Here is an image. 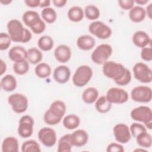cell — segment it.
I'll list each match as a JSON object with an SVG mask.
<instances>
[{
	"mask_svg": "<svg viewBox=\"0 0 152 152\" xmlns=\"http://www.w3.org/2000/svg\"><path fill=\"white\" fill-rule=\"evenodd\" d=\"M71 50L66 45H59L54 50L55 59L60 63H66L71 58Z\"/></svg>",
	"mask_w": 152,
	"mask_h": 152,
	"instance_id": "e0dca14e",
	"label": "cell"
},
{
	"mask_svg": "<svg viewBox=\"0 0 152 152\" xmlns=\"http://www.w3.org/2000/svg\"><path fill=\"white\" fill-rule=\"evenodd\" d=\"M135 139L137 144L142 148H148L151 147L152 145V137L151 135L147 132V131L138 134Z\"/></svg>",
	"mask_w": 152,
	"mask_h": 152,
	"instance_id": "1f68e13d",
	"label": "cell"
},
{
	"mask_svg": "<svg viewBox=\"0 0 152 152\" xmlns=\"http://www.w3.org/2000/svg\"><path fill=\"white\" fill-rule=\"evenodd\" d=\"M132 119L135 121L144 124L146 128H152V111L150 107L140 106L134 108L130 113Z\"/></svg>",
	"mask_w": 152,
	"mask_h": 152,
	"instance_id": "5b68a950",
	"label": "cell"
},
{
	"mask_svg": "<svg viewBox=\"0 0 152 152\" xmlns=\"http://www.w3.org/2000/svg\"><path fill=\"white\" fill-rule=\"evenodd\" d=\"M66 111L65 103L60 100L53 101L43 116L44 122L49 125L58 124L63 118Z\"/></svg>",
	"mask_w": 152,
	"mask_h": 152,
	"instance_id": "3957f363",
	"label": "cell"
},
{
	"mask_svg": "<svg viewBox=\"0 0 152 152\" xmlns=\"http://www.w3.org/2000/svg\"><path fill=\"white\" fill-rule=\"evenodd\" d=\"M62 124L67 129H75L77 128L80 124V118L75 114H69L64 118Z\"/></svg>",
	"mask_w": 152,
	"mask_h": 152,
	"instance_id": "484cf974",
	"label": "cell"
},
{
	"mask_svg": "<svg viewBox=\"0 0 152 152\" xmlns=\"http://www.w3.org/2000/svg\"><path fill=\"white\" fill-rule=\"evenodd\" d=\"M86 17L90 20H96L100 17V12L97 7L93 4L87 5L84 10Z\"/></svg>",
	"mask_w": 152,
	"mask_h": 152,
	"instance_id": "e575fe53",
	"label": "cell"
},
{
	"mask_svg": "<svg viewBox=\"0 0 152 152\" xmlns=\"http://www.w3.org/2000/svg\"><path fill=\"white\" fill-rule=\"evenodd\" d=\"M7 28L12 41L14 42L26 43L32 37L30 31L24 27L21 22L17 19L10 20L7 24Z\"/></svg>",
	"mask_w": 152,
	"mask_h": 152,
	"instance_id": "7a4b0ae2",
	"label": "cell"
},
{
	"mask_svg": "<svg viewBox=\"0 0 152 152\" xmlns=\"http://www.w3.org/2000/svg\"><path fill=\"white\" fill-rule=\"evenodd\" d=\"M146 16L145 10L141 6H134L129 11V18L134 23L142 21Z\"/></svg>",
	"mask_w": 152,
	"mask_h": 152,
	"instance_id": "603a6c76",
	"label": "cell"
},
{
	"mask_svg": "<svg viewBox=\"0 0 152 152\" xmlns=\"http://www.w3.org/2000/svg\"><path fill=\"white\" fill-rule=\"evenodd\" d=\"M141 58L145 61L150 62L152 60V48L151 46L145 47L141 49Z\"/></svg>",
	"mask_w": 152,
	"mask_h": 152,
	"instance_id": "ab89813d",
	"label": "cell"
},
{
	"mask_svg": "<svg viewBox=\"0 0 152 152\" xmlns=\"http://www.w3.org/2000/svg\"><path fill=\"white\" fill-rule=\"evenodd\" d=\"M98 90L93 87H90L86 88L81 96L83 101L86 104H92L94 103L99 97Z\"/></svg>",
	"mask_w": 152,
	"mask_h": 152,
	"instance_id": "d4e9b609",
	"label": "cell"
},
{
	"mask_svg": "<svg viewBox=\"0 0 152 152\" xmlns=\"http://www.w3.org/2000/svg\"><path fill=\"white\" fill-rule=\"evenodd\" d=\"M92 76V68L88 65H82L76 69L72 78V83L76 87H82L90 81Z\"/></svg>",
	"mask_w": 152,
	"mask_h": 152,
	"instance_id": "8992f818",
	"label": "cell"
},
{
	"mask_svg": "<svg viewBox=\"0 0 152 152\" xmlns=\"http://www.w3.org/2000/svg\"><path fill=\"white\" fill-rule=\"evenodd\" d=\"M71 135V140L73 146L81 147L85 145L88 140V134L84 129H77Z\"/></svg>",
	"mask_w": 152,
	"mask_h": 152,
	"instance_id": "d6986e66",
	"label": "cell"
},
{
	"mask_svg": "<svg viewBox=\"0 0 152 152\" xmlns=\"http://www.w3.org/2000/svg\"><path fill=\"white\" fill-rule=\"evenodd\" d=\"M132 40L137 47L141 49L147 47L151 43L150 36L146 32L142 30L135 31L132 35Z\"/></svg>",
	"mask_w": 152,
	"mask_h": 152,
	"instance_id": "ac0fdd59",
	"label": "cell"
},
{
	"mask_svg": "<svg viewBox=\"0 0 152 152\" xmlns=\"http://www.w3.org/2000/svg\"><path fill=\"white\" fill-rule=\"evenodd\" d=\"M134 0H119L118 4L119 7L125 10H130L134 6Z\"/></svg>",
	"mask_w": 152,
	"mask_h": 152,
	"instance_id": "b9f144b4",
	"label": "cell"
},
{
	"mask_svg": "<svg viewBox=\"0 0 152 152\" xmlns=\"http://www.w3.org/2000/svg\"><path fill=\"white\" fill-rule=\"evenodd\" d=\"M40 0H26L24 3L27 7L30 8H36L39 7Z\"/></svg>",
	"mask_w": 152,
	"mask_h": 152,
	"instance_id": "7bdbcfd3",
	"label": "cell"
},
{
	"mask_svg": "<svg viewBox=\"0 0 152 152\" xmlns=\"http://www.w3.org/2000/svg\"><path fill=\"white\" fill-rule=\"evenodd\" d=\"M18 141L14 137H7L2 141V151L3 152H18Z\"/></svg>",
	"mask_w": 152,
	"mask_h": 152,
	"instance_id": "cb8c5ba5",
	"label": "cell"
},
{
	"mask_svg": "<svg viewBox=\"0 0 152 152\" xmlns=\"http://www.w3.org/2000/svg\"><path fill=\"white\" fill-rule=\"evenodd\" d=\"M39 141L45 147H53L56 142V133L50 127L41 128L37 134Z\"/></svg>",
	"mask_w": 152,
	"mask_h": 152,
	"instance_id": "5bb4252c",
	"label": "cell"
},
{
	"mask_svg": "<svg viewBox=\"0 0 152 152\" xmlns=\"http://www.w3.org/2000/svg\"><path fill=\"white\" fill-rule=\"evenodd\" d=\"M34 121L33 118L26 115L21 116L19 120V124L17 129L18 135L23 138H27L31 136L33 132Z\"/></svg>",
	"mask_w": 152,
	"mask_h": 152,
	"instance_id": "7c38bea8",
	"label": "cell"
},
{
	"mask_svg": "<svg viewBox=\"0 0 152 152\" xmlns=\"http://www.w3.org/2000/svg\"><path fill=\"white\" fill-rule=\"evenodd\" d=\"M37 46L43 51H49L54 46L53 39L50 36L43 35L39 39Z\"/></svg>",
	"mask_w": 152,
	"mask_h": 152,
	"instance_id": "d6a6232c",
	"label": "cell"
},
{
	"mask_svg": "<svg viewBox=\"0 0 152 152\" xmlns=\"http://www.w3.org/2000/svg\"><path fill=\"white\" fill-rule=\"evenodd\" d=\"M88 31L100 39H107L112 33L110 27L100 21H94L91 23L88 26Z\"/></svg>",
	"mask_w": 152,
	"mask_h": 152,
	"instance_id": "30bf717a",
	"label": "cell"
},
{
	"mask_svg": "<svg viewBox=\"0 0 152 152\" xmlns=\"http://www.w3.org/2000/svg\"><path fill=\"white\" fill-rule=\"evenodd\" d=\"M72 147L70 134H65L58 141L57 151L58 152H69L71 151Z\"/></svg>",
	"mask_w": 152,
	"mask_h": 152,
	"instance_id": "f1b7e54d",
	"label": "cell"
},
{
	"mask_svg": "<svg viewBox=\"0 0 152 152\" xmlns=\"http://www.w3.org/2000/svg\"><path fill=\"white\" fill-rule=\"evenodd\" d=\"M112 107V103L107 100L106 96H102L95 102V108L100 113H107Z\"/></svg>",
	"mask_w": 152,
	"mask_h": 152,
	"instance_id": "83f0119b",
	"label": "cell"
},
{
	"mask_svg": "<svg viewBox=\"0 0 152 152\" xmlns=\"http://www.w3.org/2000/svg\"><path fill=\"white\" fill-rule=\"evenodd\" d=\"M8 55L12 61L21 62L27 60V50L21 46H15L10 49Z\"/></svg>",
	"mask_w": 152,
	"mask_h": 152,
	"instance_id": "ffe728a7",
	"label": "cell"
},
{
	"mask_svg": "<svg viewBox=\"0 0 152 152\" xmlns=\"http://www.w3.org/2000/svg\"><path fill=\"white\" fill-rule=\"evenodd\" d=\"M0 2L4 5H8L12 2L11 0H1Z\"/></svg>",
	"mask_w": 152,
	"mask_h": 152,
	"instance_id": "681fc988",
	"label": "cell"
},
{
	"mask_svg": "<svg viewBox=\"0 0 152 152\" xmlns=\"http://www.w3.org/2000/svg\"><path fill=\"white\" fill-rule=\"evenodd\" d=\"M50 4V1L49 0H40L39 7L40 8H47L49 7V6Z\"/></svg>",
	"mask_w": 152,
	"mask_h": 152,
	"instance_id": "7dc6e473",
	"label": "cell"
},
{
	"mask_svg": "<svg viewBox=\"0 0 152 152\" xmlns=\"http://www.w3.org/2000/svg\"><path fill=\"white\" fill-rule=\"evenodd\" d=\"M106 97L112 104H122L126 102L129 99L128 92L119 87L110 88L106 93Z\"/></svg>",
	"mask_w": 152,
	"mask_h": 152,
	"instance_id": "4fadbf2b",
	"label": "cell"
},
{
	"mask_svg": "<svg viewBox=\"0 0 152 152\" xmlns=\"http://www.w3.org/2000/svg\"><path fill=\"white\" fill-rule=\"evenodd\" d=\"M96 45L94 38L90 35H81L77 40L78 48L83 50H90L93 49Z\"/></svg>",
	"mask_w": 152,
	"mask_h": 152,
	"instance_id": "44dd1931",
	"label": "cell"
},
{
	"mask_svg": "<svg viewBox=\"0 0 152 152\" xmlns=\"http://www.w3.org/2000/svg\"><path fill=\"white\" fill-rule=\"evenodd\" d=\"M12 40L8 33L1 32L0 33V49L7 50L11 45Z\"/></svg>",
	"mask_w": 152,
	"mask_h": 152,
	"instance_id": "f35d334b",
	"label": "cell"
},
{
	"mask_svg": "<svg viewBox=\"0 0 152 152\" xmlns=\"http://www.w3.org/2000/svg\"><path fill=\"white\" fill-rule=\"evenodd\" d=\"M102 71L105 77L121 86H126L131 81V71L120 63L107 61L103 64Z\"/></svg>",
	"mask_w": 152,
	"mask_h": 152,
	"instance_id": "6da1fadb",
	"label": "cell"
},
{
	"mask_svg": "<svg viewBox=\"0 0 152 152\" xmlns=\"http://www.w3.org/2000/svg\"><path fill=\"white\" fill-rule=\"evenodd\" d=\"M134 2L138 5H144L148 2V0H135L134 1Z\"/></svg>",
	"mask_w": 152,
	"mask_h": 152,
	"instance_id": "c3c4849f",
	"label": "cell"
},
{
	"mask_svg": "<svg viewBox=\"0 0 152 152\" xmlns=\"http://www.w3.org/2000/svg\"><path fill=\"white\" fill-rule=\"evenodd\" d=\"M124 146L120 143L112 142L106 147V151L107 152H124Z\"/></svg>",
	"mask_w": 152,
	"mask_h": 152,
	"instance_id": "60d3db41",
	"label": "cell"
},
{
	"mask_svg": "<svg viewBox=\"0 0 152 152\" xmlns=\"http://www.w3.org/2000/svg\"><path fill=\"white\" fill-rule=\"evenodd\" d=\"M129 130L131 134V136H133L135 138L136 137L142 132L147 131V128L145 125L138 122L132 123L129 127Z\"/></svg>",
	"mask_w": 152,
	"mask_h": 152,
	"instance_id": "74e56055",
	"label": "cell"
},
{
	"mask_svg": "<svg viewBox=\"0 0 152 152\" xmlns=\"http://www.w3.org/2000/svg\"><path fill=\"white\" fill-rule=\"evenodd\" d=\"M134 78L142 83H149L152 81V70L145 63L138 62L132 68Z\"/></svg>",
	"mask_w": 152,
	"mask_h": 152,
	"instance_id": "ba28073f",
	"label": "cell"
},
{
	"mask_svg": "<svg viewBox=\"0 0 152 152\" xmlns=\"http://www.w3.org/2000/svg\"><path fill=\"white\" fill-rule=\"evenodd\" d=\"M113 133L116 141L121 144H126L131 138L129 128L125 124L115 125L113 128Z\"/></svg>",
	"mask_w": 152,
	"mask_h": 152,
	"instance_id": "9a60e30c",
	"label": "cell"
},
{
	"mask_svg": "<svg viewBox=\"0 0 152 152\" xmlns=\"http://www.w3.org/2000/svg\"><path fill=\"white\" fill-rule=\"evenodd\" d=\"M113 49L111 45L106 43L97 46L91 55L92 61L98 65L103 64L112 55Z\"/></svg>",
	"mask_w": 152,
	"mask_h": 152,
	"instance_id": "52a82bcc",
	"label": "cell"
},
{
	"mask_svg": "<svg viewBox=\"0 0 152 152\" xmlns=\"http://www.w3.org/2000/svg\"><path fill=\"white\" fill-rule=\"evenodd\" d=\"M52 69L50 65L46 62H40L35 66L36 75L40 78H46L51 74Z\"/></svg>",
	"mask_w": 152,
	"mask_h": 152,
	"instance_id": "f546056e",
	"label": "cell"
},
{
	"mask_svg": "<svg viewBox=\"0 0 152 152\" xmlns=\"http://www.w3.org/2000/svg\"><path fill=\"white\" fill-rule=\"evenodd\" d=\"M68 19L72 22L81 21L84 16V12L83 8L79 6H73L71 7L67 13Z\"/></svg>",
	"mask_w": 152,
	"mask_h": 152,
	"instance_id": "4316f807",
	"label": "cell"
},
{
	"mask_svg": "<svg viewBox=\"0 0 152 152\" xmlns=\"http://www.w3.org/2000/svg\"><path fill=\"white\" fill-rule=\"evenodd\" d=\"M52 3L55 7L61 8L65 5V4L67 3V1L66 0H53Z\"/></svg>",
	"mask_w": 152,
	"mask_h": 152,
	"instance_id": "ee69618b",
	"label": "cell"
},
{
	"mask_svg": "<svg viewBox=\"0 0 152 152\" xmlns=\"http://www.w3.org/2000/svg\"><path fill=\"white\" fill-rule=\"evenodd\" d=\"M71 77V70L66 65H62L55 68L53 77L55 81L59 84H65L68 81Z\"/></svg>",
	"mask_w": 152,
	"mask_h": 152,
	"instance_id": "2e32d148",
	"label": "cell"
},
{
	"mask_svg": "<svg viewBox=\"0 0 152 152\" xmlns=\"http://www.w3.org/2000/svg\"><path fill=\"white\" fill-rule=\"evenodd\" d=\"M24 24L28 27L33 33H42L46 28L45 21L40 18L39 13L33 10L26 11L22 16Z\"/></svg>",
	"mask_w": 152,
	"mask_h": 152,
	"instance_id": "277c9868",
	"label": "cell"
},
{
	"mask_svg": "<svg viewBox=\"0 0 152 152\" xmlns=\"http://www.w3.org/2000/svg\"><path fill=\"white\" fill-rule=\"evenodd\" d=\"M132 100L139 103H148L152 99V90L148 86H138L133 88L131 91Z\"/></svg>",
	"mask_w": 152,
	"mask_h": 152,
	"instance_id": "8fae6325",
	"label": "cell"
},
{
	"mask_svg": "<svg viewBox=\"0 0 152 152\" xmlns=\"http://www.w3.org/2000/svg\"><path fill=\"white\" fill-rule=\"evenodd\" d=\"M43 54L36 48H31L27 50V60L31 64H38L42 61Z\"/></svg>",
	"mask_w": 152,
	"mask_h": 152,
	"instance_id": "4dcf8cb0",
	"label": "cell"
},
{
	"mask_svg": "<svg viewBox=\"0 0 152 152\" xmlns=\"http://www.w3.org/2000/svg\"><path fill=\"white\" fill-rule=\"evenodd\" d=\"M41 16L42 19L49 24L53 23L57 18L56 11L51 7L43 8L41 11Z\"/></svg>",
	"mask_w": 152,
	"mask_h": 152,
	"instance_id": "836d02e7",
	"label": "cell"
},
{
	"mask_svg": "<svg viewBox=\"0 0 152 152\" xmlns=\"http://www.w3.org/2000/svg\"><path fill=\"white\" fill-rule=\"evenodd\" d=\"M0 85L1 88L5 91L11 92L16 88L17 81L13 75L7 74L1 78Z\"/></svg>",
	"mask_w": 152,
	"mask_h": 152,
	"instance_id": "7402d4cb",
	"label": "cell"
},
{
	"mask_svg": "<svg viewBox=\"0 0 152 152\" xmlns=\"http://www.w3.org/2000/svg\"><path fill=\"white\" fill-rule=\"evenodd\" d=\"M22 152H40L41 151L39 144L34 140H29L24 141L21 147Z\"/></svg>",
	"mask_w": 152,
	"mask_h": 152,
	"instance_id": "d590c367",
	"label": "cell"
},
{
	"mask_svg": "<svg viewBox=\"0 0 152 152\" xmlns=\"http://www.w3.org/2000/svg\"><path fill=\"white\" fill-rule=\"evenodd\" d=\"M134 151H147L145 150L144 148L141 147V148H137L134 150Z\"/></svg>",
	"mask_w": 152,
	"mask_h": 152,
	"instance_id": "f907efd6",
	"label": "cell"
},
{
	"mask_svg": "<svg viewBox=\"0 0 152 152\" xmlns=\"http://www.w3.org/2000/svg\"><path fill=\"white\" fill-rule=\"evenodd\" d=\"M29 62L27 61V60L14 62L13 64V70L17 75H24L29 71Z\"/></svg>",
	"mask_w": 152,
	"mask_h": 152,
	"instance_id": "8d00e7d4",
	"label": "cell"
},
{
	"mask_svg": "<svg viewBox=\"0 0 152 152\" xmlns=\"http://www.w3.org/2000/svg\"><path fill=\"white\" fill-rule=\"evenodd\" d=\"M0 75H2L4 73H5L7 71V64L5 61H3L2 59H0Z\"/></svg>",
	"mask_w": 152,
	"mask_h": 152,
	"instance_id": "f6af8a7d",
	"label": "cell"
},
{
	"mask_svg": "<svg viewBox=\"0 0 152 152\" xmlns=\"http://www.w3.org/2000/svg\"><path fill=\"white\" fill-rule=\"evenodd\" d=\"M145 10V12H146V15H147V16L148 17V18L150 19H151V16H152V4L150 3L149 4Z\"/></svg>",
	"mask_w": 152,
	"mask_h": 152,
	"instance_id": "bcb514c9",
	"label": "cell"
},
{
	"mask_svg": "<svg viewBox=\"0 0 152 152\" xmlns=\"http://www.w3.org/2000/svg\"><path fill=\"white\" fill-rule=\"evenodd\" d=\"M8 102L12 110L17 113H22L26 111L28 106L27 97L21 93H14L8 97Z\"/></svg>",
	"mask_w": 152,
	"mask_h": 152,
	"instance_id": "9c48e42d",
	"label": "cell"
}]
</instances>
